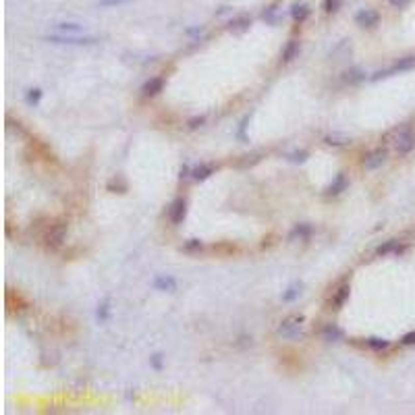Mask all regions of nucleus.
I'll return each instance as SVG.
<instances>
[{
	"mask_svg": "<svg viewBox=\"0 0 415 415\" xmlns=\"http://www.w3.org/2000/svg\"><path fill=\"white\" fill-rule=\"evenodd\" d=\"M390 135H394L392 144H394V150L398 156H407L415 150V131L411 124H400V127L392 129Z\"/></svg>",
	"mask_w": 415,
	"mask_h": 415,
	"instance_id": "obj_1",
	"label": "nucleus"
},
{
	"mask_svg": "<svg viewBox=\"0 0 415 415\" xmlns=\"http://www.w3.org/2000/svg\"><path fill=\"white\" fill-rule=\"evenodd\" d=\"M46 42L50 44H62V46H94L98 44V38L96 36H81V34H48Z\"/></svg>",
	"mask_w": 415,
	"mask_h": 415,
	"instance_id": "obj_2",
	"label": "nucleus"
},
{
	"mask_svg": "<svg viewBox=\"0 0 415 415\" xmlns=\"http://www.w3.org/2000/svg\"><path fill=\"white\" fill-rule=\"evenodd\" d=\"M415 68V56H403V58H398L396 62H392L390 66H386V68H380V71H376L370 81H380V79H386V77H392V75H398V73H407V71H413Z\"/></svg>",
	"mask_w": 415,
	"mask_h": 415,
	"instance_id": "obj_3",
	"label": "nucleus"
},
{
	"mask_svg": "<svg viewBox=\"0 0 415 415\" xmlns=\"http://www.w3.org/2000/svg\"><path fill=\"white\" fill-rule=\"evenodd\" d=\"M303 322H306L303 316H288L280 322V326L276 332H278L282 338H290V340L301 338L303 336Z\"/></svg>",
	"mask_w": 415,
	"mask_h": 415,
	"instance_id": "obj_4",
	"label": "nucleus"
},
{
	"mask_svg": "<svg viewBox=\"0 0 415 415\" xmlns=\"http://www.w3.org/2000/svg\"><path fill=\"white\" fill-rule=\"evenodd\" d=\"M386 160H388V148H376V150H372V152H368V154L364 156V162H362V166H364V170L366 172H374V170H378V168H382V166L386 164Z\"/></svg>",
	"mask_w": 415,
	"mask_h": 415,
	"instance_id": "obj_5",
	"label": "nucleus"
},
{
	"mask_svg": "<svg viewBox=\"0 0 415 415\" xmlns=\"http://www.w3.org/2000/svg\"><path fill=\"white\" fill-rule=\"evenodd\" d=\"M64 237H66V224H64V222H54V224H50V228H48V232H46L44 243H46L48 249L56 252V249L62 247Z\"/></svg>",
	"mask_w": 415,
	"mask_h": 415,
	"instance_id": "obj_6",
	"label": "nucleus"
},
{
	"mask_svg": "<svg viewBox=\"0 0 415 415\" xmlns=\"http://www.w3.org/2000/svg\"><path fill=\"white\" fill-rule=\"evenodd\" d=\"M355 25L362 30H376L380 25V12L376 8H359L353 17Z\"/></svg>",
	"mask_w": 415,
	"mask_h": 415,
	"instance_id": "obj_7",
	"label": "nucleus"
},
{
	"mask_svg": "<svg viewBox=\"0 0 415 415\" xmlns=\"http://www.w3.org/2000/svg\"><path fill=\"white\" fill-rule=\"evenodd\" d=\"M349 297H351V282L349 280H342L334 290H332V297H330V301H328V306H330V310H342L344 308V303L349 301Z\"/></svg>",
	"mask_w": 415,
	"mask_h": 415,
	"instance_id": "obj_8",
	"label": "nucleus"
},
{
	"mask_svg": "<svg viewBox=\"0 0 415 415\" xmlns=\"http://www.w3.org/2000/svg\"><path fill=\"white\" fill-rule=\"evenodd\" d=\"M185 216H187V200L183 196H178L168 206V220L174 226H178V224H183Z\"/></svg>",
	"mask_w": 415,
	"mask_h": 415,
	"instance_id": "obj_9",
	"label": "nucleus"
},
{
	"mask_svg": "<svg viewBox=\"0 0 415 415\" xmlns=\"http://www.w3.org/2000/svg\"><path fill=\"white\" fill-rule=\"evenodd\" d=\"M152 288L160 290V293H176L178 282L170 274H156L154 278H152Z\"/></svg>",
	"mask_w": 415,
	"mask_h": 415,
	"instance_id": "obj_10",
	"label": "nucleus"
},
{
	"mask_svg": "<svg viewBox=\"0 0 415 415\" xmlns=\"http://www.w3.org/2000/svg\"><path fill=\"white\" fill-rule=\"evenodd\" d=\"M164 86H166V77H162V75L150 77L142 86V96L144 98H156V96H160L164 92Z\"/></svg>",
	"mask_w": 415,
	"mask_h": 415,
	"instance_id": "obj_11",
	"label": "nucleus"
},
{
	"mask_svg": "<svg viewBox=\"0 0 415 415\" xmlns=\"http://www.w3.org/2000/svg\"><path fill=\"white\" fill-rule=\"evenodd\" d=\"M216 170H218V164H214V162H200L196 166H191V178H193V181H198V183H202V181H208L212 174H216Z\"/></svg>",
	"mask_w": 415,
	"mask_h": 415,
	"instance_id": "obj_12",
	"label": "nucleus"
},
{
	"mask_svg": "<svg viewBox=\"0 0 415 415\" xmlns=\"http://www.w3.org/2000/svg\"><path fill=\"white\" fill-rule=\"evenodd\" d=\"M347 187H349V176L344 172H338L334 178H332V183L324 189V196L326 198H336L342 191H347Z\"/></svg>",
	"mask_w": 415,
	"mask_h": 415,
	"instance_id": "obj_13",
	"label": "nucleus"
},
{
	"mask_svg": "<svg viewBox=\"0 0 415 415\" xmlns=\"http://www.w3.org/2000/svg\"><path fill=\"white\" fill-rule=\"evenodd\" d=\"M312 234H314V226L310 222H299V224H295L293 228L288 230V237L286 239L290 243H295V241H310Z\"/></svg>",
	"mask_w": 415,
	"mask_h": 415,
	"instance_id": "obj_14",
	"label": "nucleus"
},
{
	"mask_svg": "<svg viewBox=\"0 0 415 415\" xmlns=\"http://www.w3.org/2000/svg\"><path fill=\"white\" fill-rule=\"evenodd\" d=\"M405 252V247H400V241L398 239H388V241H384L376 247V256L378 258H386V256H400Z\"/></svg>",
	"mask_w": 415,
	"mask_h": 415,
	"instance_id": "obj_15",
	"label": "nucleus"
},
{
	"mask_svg": "<svg viewBox=\"0 0 415 415\" xmlns=\"http://www.w3.org/2000/svg\"><path fill=\"white\" fill-rule=\"evenodd\" d=\"M299 52H301V42L297 40H288L282 52H280V62L282 64H288V62H293L297 56H299Z\"/></svg>",
	"mask_w": 415,
	"mask_h": 415,
	"instance_id": "obj_16",
	"label": "nucleus"
},
{
	"mask_svg": "<svg viewBox=\"0 0 415 415\" xmlns=\"http://www.w3.org/2000/svg\"><path fill=\"white\" fill-rule=\"evenodd\" d=\"M320 336H322L324 342H340L344 338V330L336 324H326L320 332Z\"/></svg>",
	"mask_w": 415,
	"mask_h": 415,
	"instance_id": "obj_17",
	"label": "nucleus"
},
{
	"mask_svg": "<svg viewBox=\"0 0 415 415\" xmlns=\"http://www.w3.org/2000/svg\"><path fill=\"white\" fill-rule=\"evenodd\" d=\"M110 318H112V297H104L96 308V320L100 324H106Z\"/></svg>",
	"mask_w": 415,
	"mask_h": 415,
	"instance_id": "obj_18",
	"label": "nucleus"
},
{
	"mask_svg": "<svg viewBox=\"0 0 415 415\" xmlns=\"http://www.w3.org/2000/svg\"><path fill=\"white\" fill-rule=\"evenodd\" d=\"M249 25H252V15H249V12H239V15H234L226 23V30L228 32H245Z\"/></svg>",
	"mask_w": 415,
	"mask_h": 415,
	"instance_id": "obj_19",
	"label": "nucleus"
},
{
	"mask_svg": "<svg viewBox=\"0 0 415 415\" xmlns=\"http://www.w3.org/2000/svg\"><path fill=\"white\" fill-rule=\"evenodd\" d=\"M310 15H312V8L306 2H295L293 6H290V19H293L295 23H299V25L306 23L310 19Z\"/></svg>",
	"mask_w": 415,
	"mask_h": 415,
	"instance_id": "obj_20",
	"label": "nucleus"
},
{
	"mask_svg": "<svg viewBox=\"0 0 415 415\" xmlns=\"http://www.w3.org/2000/svg\"><path fill=\"white\" fill-rule=\"evenodd\" d=\"M324 144L326 146H332V148H344V146H351L353 140H351V135H344V133H328L324 137Z\"/></svg>",
	"mask_w": 415,
	"mask_h": 415,
	"instance_id": "obj_21",
	"label": "nucleus"
},
{
	"mask_svg": "<svg viewBox=\"0 0 415 415\" xmlns=\"http://www.w3.org/2000/svg\"><path fill=\"white\" fill-rule=\"evenodd\" d=\"M301 293H303V282H293V284H288V286H286V290H282L280 299H282L284 303H295V301L301 297Z\"/></svg>",
	"mask_w": 415,
	"mask_h": 415,
	"instance_id": "obj_22",
	"label": "nucleus"
},
{
	"mask_svg": "<svg viewBox=\"0 0 415 415\" xmlns=\"http://www.w3.org/2000/svg\"><path fill=\"white\" fill-rule=\"evenodd\" d=\"M54 32L56 34H83L86 32V25L81 23H73V21H64V23H56L54 25Z\"/></svg>",
	"mask_w": 415,
	"mask_h": 415,
	"instance_id": "obj_23",
	"label": "nucleus"
},
{
	"mask_svg": "<svg viewBox=\"0 0 415 415\" xmlns=\"http://www.w3.org/2000/svg\"><path fill=\"white\" fill-rule=\"evenodd\" d=\"M366 347H368L370 351L380 353V351H386V349L390 347V340L380 338V336H370V338H366Z\"/></svg>",
	"mask_w": 415,
	"mask_h": 415,
	"instance_id": "obj_24",
	"label": "nucleus"
},
{
	"mask_svg": "<svg viewBox=\"0 0 415 415\" xmlns=\"http://www.w3.org/2000/svg\"><path fill=\"white\" fill-rule=\"evenodd\" d=\"M181 252L187 254V256H198V254L204 252V241H200V239H189V241L183 243Z\"/></svg>",
	"mask_w": 415,
	"mask_h": 415,
	"instance_id": "obj_25",
	"label": "nucleus"
},
{
	"mask_svg": "<svg viewBox=\"0 0 415 415\" xmlns=\"http://www.w3.org/2000/svg\"><path fill=\"white\" fill-rule=\"evenodd\" d=\"M42 98H44V92L40 88H30L25 92V104H30V106H40Z\"/></svg>",
	"mask_w": 415,
	"mask_h": 415,
	"instance_id": "obj_26",
	"label": "nucleus"
},
{
	"mask_svg": "<svg viewBox=\"0 0 415 415\" xmlns=\"http://www.w3.org/2000/svg\"><path fill=\"white\" fill-rule=\"evenodd\" d=\"M106 187H108V191H112V193H116L114 189H118V193H124V191H127V189H129L127 181H124V178H122L120 174H116V176H112V178H110V181H108V185H106Z\"/></svg>",
	"mask_w": 415,
	"mask_h": 415,
	"instance_id": "obj_27",
	"label": "nucleus"
},
{
	"mask_svg": "<svg viewBox=\"0 0 415 415\" xmlns=\"http://www.w3.org/2000/svg\"><path fill=\"white\" fill-rule=\"evenodd\" d=\"M342 75H344V77H342L344 83H351V86H353V83H359V81H364V79H366V73L362 71V68H349V71H347V73H342Z\"/></svg>",
	"mask_w": 415,
	"mask_h": 415,
	"instance_id": "obj_28",
	"label": "nucleus"
},
{
	"mask_svg": "<svg viewBox=\"0 0 415 415\" xmlns=\"http://www.w3.org/2000/svg\"><path fill=\"white\" fill-rule=\"evenodd\" d=\"M262 19H264L268 25H276V23H278V6L272 4L266 10H262Z\"/></svg>",
	"mask_w": 415,
	"mask_h": 415,
	"instance_id": "obj_29",
	"label": "nucleus"
},
{
	"mask_svg": "<svg viewBox=\"0 0 415 415\" xmlns=\"http://www.w3.org/2000/svg\"><path fill=\"white\" fill-rule=\"evenodd\" d=\"M286 158H288L290 162H295V164H303V162H308L310 152H308V150H293L290 154H286Z\"/></svg>",
	"mask_w": 415,
	"mask_h": 415,
	"instance_id": "obj_30",
	"label": "nucleus"
},
{
	"mask_svg": "<svg viewBox=\"0 0 415 415\" xmlns=\"http://www.w3.org/2000/svg\"><path fill=\"white\" fill-rule=\"evenodd\" d=\"M340 6H342V0H324V4H322L326 15H336Z\"/></svg>",
	"mask_w": 415,
	"mask_h": 415,
	"instance_id": "obj_31",
	"label": "nucleus"
},
{
	"mask_svg": "<svg viewBox=\"0 0 415 415\" xmlns=\"http://www.w3.org/2000/svg\"><path fill=\"white\" fill-rule=\"evenodd\" d=\"M150 368L156 370V372H162L164 370V355L162 353H154L150 357Z\"/></svg>",
	"mask_w": 415,
	"mask_h": 415,
	"instance_id": "obj_32",
	"label": "nucleus"
},
{
	"mask_svg": "<svg viewBox=\"0 0 415 415\" xmlns=\"http://www.w3.org/2000/svg\"><path fill=\"white\" fill-rule=\"evenodd\" d=\"M206 120H208V116H206V114H200V116H193V118H189V120H187V127H189L191 131H196V129L204 127V124H206Z\"/></svg>",
	"mask_w": 415,
	"mask_h": 415,
	"instance_id": "obj_33",
	"label": "nucleus"
},
{
	"mask_svg": "<svg viewBox=\"0 0 415 415\" xmlns=\"http://www.w3.org/2000/svg\"><path fill=\"white\" fill-rule=\"evenodd\" d=\"M129 0H98V6L102 8H108V6H118V4H124Z\"/></svg>",
	"mask_w": 415,
	"mask_h": 415,
	"instance_id": "obj_34",
	"label": "nucleus"
},
{
	"mask_svg": "<svg viewBox=\"0 0 415 415\" xmlns=\"http://www.w3.org/2000/svg\"><path fill=\"white\" fill-rule=\"evenodd\" d=\"M388 4L396 10H400V8H407L411 4V0H388Z\"/></svg>",
	"mask_w": 415,
	"mask_h": 415,
	"instance_id": "obj_35",
	"label": "nucleus"
},
{
	"mask_svg": "<svg viewBox=\"0 0 415 415\" xmlns=\"http://www.w3.org/2000/svg\"><path fill=\"white\" fill-rule=\"evenodd\" d=\"M247 120H249V116H245V118H243V122L239 124V131H237V137H239V140H241L243 144L247 142V135H245V127H247Z\"/></svg>",
	"mask_w": 415,
	"mask_h": 415,
	"instance_id": "obj_36",
	"label": "nucleus"
},
{
	"mask_svg": "<svg viewBox=\"0 0 415 415\" xmlns=\"http://www.w3.org/2000/svg\"><path fill=\"white\" fill-rule=\"evenodd\" d=\"M178 178H191V166H189V162H185L183 166H181V170H178Z\"/></svg>",
	"mask_w": 415,
	"mask_h": 415,
	"instance_id": "obj_37",
	"label": "nucleus"
},
{
	"mask_svg": "<svg viewBox=\"0 0 415 415\" xmlns=\"http://www.w3.org/2000/svg\"><path fill=\"white\" fill-rule=\"evenodd\" d=\"M400 342L403 344H407V347H411V344H415V330H411V332H407V334L400 338Z\"/></svg>",
	"mask_w": 415,
	"mask_h": 415,
	"instance_id": "obj_38",
	"label": "nucleus"
},
{
	"mask_svg": "<svg viewBox=\"0 0 415 415\" xmlns=\"http://www.w3.org/2000/svg\"><path fill=\"white\" fill-rule=\"evenodd\" d=\"M204 30H206V27H193V30H187V34L189 36H193V34H204Z\"/></svg>",
	"mask_w": 415,
	"mask_h": 415,
	"instance_id": "obj_39",
	"label": "nucleus"
}]
</instances>
